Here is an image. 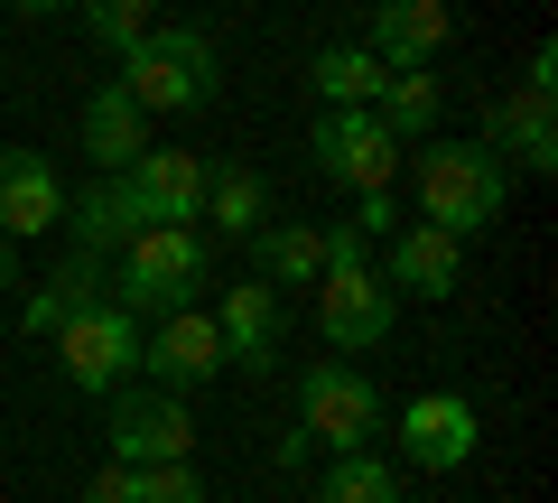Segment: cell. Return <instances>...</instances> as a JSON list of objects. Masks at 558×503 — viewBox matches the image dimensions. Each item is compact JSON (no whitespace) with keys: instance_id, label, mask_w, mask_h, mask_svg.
I'll return each mask as SVG.
<instances>
[{"instance_id":"cell-2","label":"cell","mask_w":558,"mask_h":503,"mask_svg":"<svg viewBox=\"0 0 558 503\" xmlns=\"http://www.w3.org/2000/svg\"><path fill=\"white\" fill-rule=\"evenodd\" d=\"M112 84L140 103V112H205L215 84H223V57H215L205 28H149V38L121 57Z\"/></svg>"},{"instance_id":"cell-9","label":"cell","mask_w":558,"mask_h":503,"mask_svg":"<svg viewBox=\"0 0 558 503\" xmlns=\"http://www.w3.org/2000/svg\"><path fill=\"white\" fill-rule=\"evenodd\" d=\"M121 196H131L140 233L196 224L205 215V159H196V149H140V159L121 168Z\"/></svg>"},{"instance_id":"cell-19","label":"cell","mask_w":558,"mask_h":503,"mask_svg":"<svg viewBox=\"0 0 558 503\" xmlns=\"http://www.w3.org/2000/svg\"><path fill=\"white\" fill-rule=\"evenodd\" d=\"M84 149H94V168H102V178H121V168H131L140 149H149V112H140V103L121 94V84H102V94L84 103Z\"/></svg>"},{"instance_id":"cell-11","label":"cell","mask_w":558,"mask_h":503,"mask_svg":"<svg viewBox=\"0 0 558 503\" xmlns=\"http://www.w3.org/2000/svg\"><path fill=\"white\" fill-rule=\"evenodd\" d=\"M447 10L438 0H381L373 10V28H363V47H373V65L381 75H428V57L447 47Z\"/></svg>"},{"instance_id":"cell-21","label":"cell","mask_w":558,"mask_h":503,"mask_svg":"<svg viewBox=\"0 0 558 503\" xmlns=\"http://www.w3.org/2000/svg\"><path fill=\"white\" fill-rule=\"evenodd\" d=\"M307 84H317V103L326 112H373L381 103V65H373V47H317V65H307Z\"/></svg>"},{"instance_id":"cell-31","label":"cell","mask_w":558,"mask_h":503,"mask_svg":"<svg viewBox=\"0 0 558 503\" xmlns=\"http://www.w3.org/2000/svg\"><path fill=\"white\" fill-rule=\"evenodd\" d=\"M0 289H10V242H0Z\"/></svg>"},{"instance_id":"cell-14","label":"cell","mask_w":558,"mask_h":503,"mask_svg":"<svg viewBox=\"0 0 558 503\" xmlns=\"http://www.w3.org/2000/svg\"><path fill=\"white\" fill-rule=\"evenodd\" d=\"M215 336H223V363L270 373V363H279V289L233 280V289H223V308H215Z\"/></svg>"},{"instance_id":"cell-29","label":"cell","mask_w":558,"mask_h":503,"mask_svg":"<svg viewBox=\"0 0 558 503\" xmlns=\"http://www.w3.org/2000/svg\"><path fill=\"white\" fill-rule=\"evenodd\" d=\"M391 224H400L391 196H354V233H391Z\"/></svg>"},{"instance_id":"cell-1","label":"cell","mask_w":558,"mask_h":503,"mask_svg":"<svg viewBox=\"0 0 558 503\" xmlns=\"http://www.w3.org/2000/svg\"><path fill=\"white\" fill-rule=\"evenodd\" d=\"M502 196H512V178H502V159L484 141H428L418 149V224L447 242L484 233V224H502Z\"/></svg>"},{"instance_id":"cell-30","label":"cell","mask_w":558,"mask_h":503,"mask_svg":"<svg viewBox=\"0 0 558 503\" xmlns=\"http://www.w3.org/2000/svg\"><path fill=\"white\" fill-rule=\"evenodd\" d=\"M84 503H131V466H102V476L84 484Z\"/></svg>"},{"instance_id":"cell-20","label":"cell","mask_w":558,"mask_h":503,"mask_svg":"<svg viewBox=\"0 0 558 503\" xmlns=\"http://www.w3.org/2000/svg\"><path fill=\"white\" fill-rule=\"evenodd\" d=\"M84 308H102V262L65 252V262H57V280H38V289H28L20 326H28V336H57V326H75Z\"/></svg>"},{"instance_id":"cell-25","label":"cell","mask_w":558,"mask_h":503,"mask_svg":"<svg viewBox=\"0 0 558 503\" xmlns=\"http://www.w3.org/2000/svg\"><path fill=\"white\" fill-rule=\"evenodd\" d=\"M84 28H94V38L112 47V57H131V47L149 38L159 20H149V0H94V10H84Z\"/></svg>"},{"instance_id":"cell-27","label":"cell","mask_w":558,"mask_h":503,"mask_svg":"<svg viewBox=\"0 0 558 503\" xmlns=\"http://www.w3.org/2000/svg\"><path fill=\"white\" fill-rule=\"evenodd\" d=\"M307 457H317V439H307V429H279V439H270V466H279V476H299Z\"/></svg>"},{"instance_id":"cell-5","label":"cell","mask_w":558,"mask_h":503,"mask_svg":"<svg viewBox=\"0 0 558 503\" xmlns=\"http://www.w3.org/2000/svg\"><path fill=\"white\" fill-rule=\"evenodd\" d=\"M299 429H307L317 447H336V457H363V447H373V429H381L373 373H363L354 355L307 363V373H299Z\"/></svg>"},{"instance_id":"cell-28","label":"cell","mask_w":558,"mask_h":503,"mask_svg":"<svg viewBox=\"0 0 558 503\" xmlns=\"http://www.w3.org/2000/svg\"><path fill=\"white\" fill-rule=\"evenodd\" d=\"M558 84V47H531V57H521V94H549Z\"/></svg>"},{"instance_id":"cell-13","label":"cell","mask_w":558,"mask_h":503,"mask_svg":"<svg viewBox=\"0 0 558 503\" xmlns=\"http://www.w3.org/2000/svg\"><path fill=\"white\" fill-rule=\"evenodd\" d=\"M65 215V187L38 149H0V242H28V233H57Z\"/></svg>"},{"instance_id":"cell-10","label":"cell","mask_w":558,"mask_h":503,"mask_svg":"<svg viewBox=\"0 0 558 503\" xmlns=\"http://www.w3.org/2000/svg\"><path fill=\"white\" fill-rule=\"evenodd\" d=\"M400 457L428 466V476H457V466L475 457V402H465V392H418V402L400 410Z\"/></svg>"},{"instance_id":"cell-22","label":"cell","mask_w":558,"mask_h":503,"mask_svg":"<svg viewBox=\"0 0 558 503\" xmlns=\"http://www.w3.org/2000/svg\"><path fill=\"white\" fill-rule=\"evenodd\" d=\"M205 215H215L223 233H260V224H270V187H260L252 168H205Z\"/></svg>"},{"instance_id":"cell-24","label":"cell","mask_w":558,"mask_h":503,"mask_svg":"<svg viewBox=\"0 0 558 503\" xmlns=\"http://www.w3.org/2000/svg\"><path fill=\"white\" fill-rule=\"evenodd\" d=\"M317 503H400V466H381L373 447L363 457H336L317 476Z\"/></svg>"},{"instance_id":"cell-23","label":"cell","mask_w":558,"mask_h":503,"mask_svg":"<svg viewBox=\"0 0 558 503\" xmlns=\"http://www.w3.org/2000/svg\"><path fill=\"white\" fill-rule=\"evenodd\" d=\"M438 75H391L381 84V103H373V121L391 131V141H428V121H438Z\"/></svg>"},{"instance_id":"cell-16","label":"cell","mask_w":558,"mask_h":503,"mask_svg":"<svg viewBox=\"0 0 558 503\" xmlns=\"http://www.w3.org/2000/svg\"><path fill=\"white\" fill-rule=\"evenodd\" d=\"M457 280H465V242L428 233V224H410L391 242V271H381V289H410V299H457Z\"/></svg>"},{"instance_id":"cell-18","label":"cell","mask_w":558,"mask_h":503,"mask_svg":"<svg viewBox=\"0 0 558 503\" xmlns=\"http://www.w3.org/2000/svg\"><path fill=\"white\" fill-rule=\"evenodd\" d=\"M65 224H75L84 262H112V252L140 242V215H131V196H121V178H94L84 196H65Z\"/></svg>"},{"instance_id":"cell-8","label":"cell","mask_w":558,"mask_h":503,"mask_svg":"<svg viewBox=\"0 0 558 503\" xmlns=\"http://www.w3.org/2000/svg\"><path fill=\"white\" fill-rule=\"evenodd\" d=\"M307 149H317V168L344 187V196H381V187L400 178V141L373 112H326L317 131H307Z\"/></svg>"},{"instance_id":"cell-17","label":"cell","mask_w":558,"mask_h":503,"mask_svg":"<svg viewBox=\"0 0 558 503\" xmlns=\"http://www.w3.org/2000/svg\"><path fill=\"white\" fill-rule=\"evenodd\" d=\"M326 271V233L317 224H299V215H270L252 233V280L260 289H299V280H317Z\"/></svg>"},{"instance_id":"cell-12","label":"cell","mask_w":558,"mask_h":503,"mask_svg":"<svg viewBox=\"0 0 558 503\" xmlns=\"http://www.w3.org/2000/svg\"><path fill=\"white\" fill-rule=\"evenodd\" d=\"M140 363L159 373V392H186V383H215L223 373V336L205 308H178V318H159V336L140 345Z\"/></svg>"},{"instance_id":"cell-15","label":"cell","mask_w":558,"mask_h":503,"mask_svg":"<svg viewBox=\"0 0 558 503\" xmlns=\"http://www.w3.org/2000/svg\"><path fill=\"white\" fill-rule=\"evenodd\" d=\"M484 149H512L531 178H549L558 168V103L549 94H512V103H494V121H484Z\"/></svg>"},{"instance_id":"cell-6","label":"cell","mask_w":558,"mask_h":503,"mask_svg":"<svg viewBox=\"0 0 558 503\" xmlns=\"http://www.w3.org/2000/svg\"><path fill=\"white\" fill-rule=\"evenodd\" d=\"M102 429H112V466H196V410L159 383H121L102 402Z\"/></svg>"},{"instance_id":"cell-3","label":"cell","mask_w":558,"mask_h":503,"mask_svg":"<svg viewBox=\"0 0 558 503\" xmlns=\"http://www.w3.org/2000/svg\"><path fill=\"white\" fill-rule=\"evenodd\" d=\"M205 289V224H168V233H140L131 252H121L112 271V308L121 318H178V308H196Z\"/></svg>"},{"instance_id":"cell-26","label":"cell","mask_w":558,"mask_h":503,"mask_svg":"<svg viewBox=\"0 0 558 503\" xmlns=\"http://www.w3.org/2000/svg\"><path fill=\"white\" fill-rule=\"evenodd\" d=\"M131 503H205L196 466H131Z\"/></svg>"},{"instance_id":"cell-7","label":"cell","mask_w":558,"mask_h":503,"mask_svg":"<svg viewBox=\"0 0 558 503\" xmlns=\"http://www.w3.org/2000/svg\"><path fill=\"white\" fill-rule=\"evenodd\" d=\"M57 363H65V383H75V392L112 402V392L140 373V326L102 299V308H84L75 326H57Z\"/></svg>"},{"instance_id":"cell-4","label":"cell","mask_w":558,"mask_h":503,"mask_svg":"<svg viewBox=\"0 0 558 503\" xmlns=\"http://www.w3.org/2000/svg\"><path fill=\"white\" fill-rule=\"evenodd\" d=\"M317 326L326 345H381L391 336V289H381V271L363 262V233L354 224H336L326 233V271H317Z\"/></svg>"}]
</instances>
